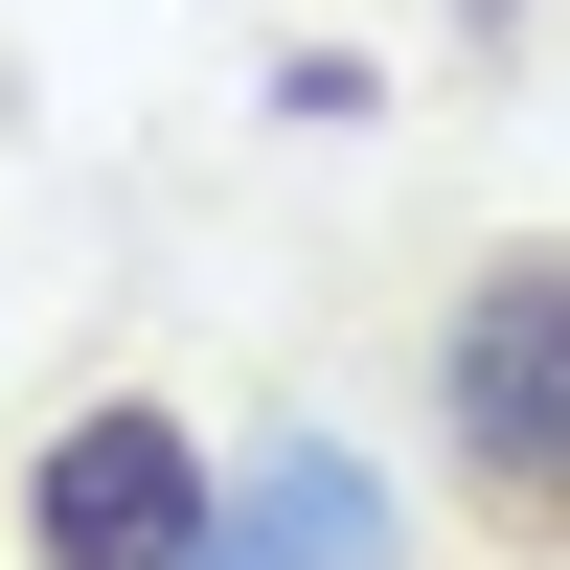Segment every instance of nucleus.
I'll use <instances>...</instances> for the list:
<instances>
[{"instance_id": "7ed1b4c3", "label": "nucleus", "mask_w": 570, "mask_h": 570, "mask_svg": "<svg viewBox=\"0 0 570 570\" xmlns=\"http://www.w3.org/2000/svg\"><path fill=\"white\" fill-rule=\"evenodd\" d=\"M183 570H389V480L343 434H274V456H228V502H206Z\"/></svg>"}, {"instance_id": "f257e3e1", "label": "nucleus", "mask_w": 570, "mask_h": 570, "mask_svg": "<svg viewBox=\"0 0 570 570\" xmlns=\"http://www.w3.org/2000/svg\"><path fill=\"white\" fill-rule=\"evenodd\" d=\"M434 456L502 548L570 570V252H480L434 320Z\"/></svg>"}, {"instance_id": "f03ea898", "label": "nucleus", "mask_w": 570, "mask_h": 570, "mask_svg": "<svg viewBox=\"0 0 570 570\" xmlns=\"http://www.w3.org/2000/svg\"><path fill=\"white\" fill-rule=\"evenodd\" d=\"M206 502H228V456L183 434L160 389H91L69 434L23 456V570H183V548H206Z\"/></svg>"}, {"instance_id": "20e7f679", "label": "nucleus", "mask_w": 570, "mask_h": 570, "mask_svg": "<svg viewBox=\"0 0 570 570\" xmlns=\"http://www.w3.org/2000/svg\"><path fill=\"white\" fill-rule=\"evenodd\" d=\"M456 23H480V46H502V23H525V0H456Z\"/></svg>"}]
</instances>
